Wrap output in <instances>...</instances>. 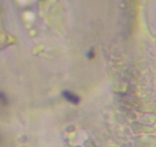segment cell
<instances>
[{
  "instance_id": "6da1fadb",
  "label": "cell",
  "mask_w": 156,
  "mask_h": 147,
  "mask_svg": "<svg viewBox=\"0 0 156 147\" xmlns=\"http://www.w3.org/2000/svg\"><path fill=\"white\" fill-rule=\"evenodd\" d=\"M62 96H64L65 99L68 100L69 102L73 103V105H78L80 101L79 97L76 94H74V93L70 92V91H64L62 92Z\"/></svg>"
},
{
  "instance_id": "7a4b0ae2",
  "label": "cell",
  "mask_w": 156,
  "mask_h": 147,
  "mask_svg": "<svg viewBox=\"0 0 156 147\" xmlns=\"http://www.w3.org/2000/svg\"><path fill=\"white\" fill-rule=\"evenodd\" d=\"M0 102H1L2 105H6V103H7L6 96L4 94H2V93H0Z\"/></svg>"
}]
</instances>
